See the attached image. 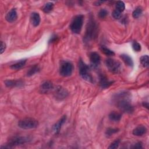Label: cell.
Wrapping results in <instances>:
<instances>
[{"mask_svg": "<svg viewBox=\"0 0 149 149\" xmlns=\"http://www.w3.org/2000/svg\"><path fill=\"white\" fill-rule=\"evenodd\" d=\"M129 95L127 93H120L116 95L115 98L117 107L122 112L131 113L134 111L133 107L130 102Z\"/></svg>", "mask_w": 149, "mask_h": 149, "instance_id": "obj_1", "label": "cell"}, {"mask_svg": "<svg viewBox=\"0 0 149 149\" xmlns=\"http://www.w3.org/2000/svg\"><path fill=\"white\" fill-rule=\"evenodd\" d=\"M98 34V27L97 25L92 18L90 19L86 26V30L84 36V41L86 42H88L94 40Z\"/></svg>", "mask_w": 149, "mask_h": 149, "instance_id": "obj_2", "label": "cell"}, {"mask_svg": "<svg viewBox=\"0 0 149 149\" xmlns=\"http://www.w3.org/2000/svg\"><path fill=\"white\" fill-rule=\"evenodd\" d=\"M84 16L83 15H76L72 20L70 29L75 34H79L81 30V28L83 24Z\"/></svg>", "mask_w": 149, "mask_h": 149, "instance_id": "obj_3", "label": "cell"}, {"mask_svg": "<svg viewBox=\"0 0 149 149\" xmlns=\"http://www.w3.org/2000/svg\"><path fill=\"white\" fill-rule=\"evenodd\" d=\"M79 74L84 80L91 83L93 82V77L90 73L89 67L81 59L79 62Z\"/></svg>", "mask_w": 149, "mask_h": 149, "instance_id": "obj_4", "label": "cell"}, {"mask_svg": "<svg viewBox=\"0 0 149 149\" xmlns=\"http://www.w3.org/2000/svg\"><path fill=\"white\" fill-rule=\"evenodd\" d=\"M18 126L23 129H34L38 126V122L37 120L31 118H26L18 122Z\"/></svg>", "mask_w": 149, "mask_h": 149, "instance_id": "obj_5", "label": "cell"}, {"mask_svg": "<svg viewBox=\"0 0 149 149\" xmlns=\"http://www.w3.org/2000/svg\"><path fill=\"white\" fill-rule=\"evenodd\" d=\"M105 65L109 71L113 73H118L121 70L120 63L112 58H108L105 60Z\"/></svg>", "mask_w": 149, "mask_h": 149, "instance_id": "obj_6", "label": "cell"}, {"mask_svg": "<svg viewBox=\"0 0 149 149\" xmlns=\"http://www.w3.org/2000/svg\"><path fill=\"white\" fill-rule=\"evenodd\" d=\"M73 64L69 61H63L61 63L59 68V73L62 76H70L73 72Z\"/></svg>", "mask_w": 149, "mask_h": 149, "instance_id": "obj_7", "label": "cell"}, {"mask_svg": "<svg viewBox=\"0 0 149 149\" xmlns=\"http://www.w3.org/2000/svg\"><path fill=\"white\" fill-rule=\"evenodd\" d=\"M29 141V139L27 137L23 136H15L11 138L7 144L8 147H11L16 146H18L19 144H24Z\"/></svg>", "mask_w": 149, "mask_h": 149, "instance_id": "obj_8", "label": "cell"}, {"mask_svg": "<svg viewBox=\"0 0 149 149\" xmlns=\"http://www.w3.org/2000/svg\"><path fill=\"white\" fill-rule=\"evenodd\" d=\"M89 56L91 66L94 68L98 67L101 62V58L100 55L96 52H93L90 54Z\"/></svg>", "mask_w": 149, "mask_h": 149, "instance_id": "obj_9", "label": "cell"}, {"mask_svg": "<svg viewBox=\"0 0 149 149\" xmlns=\"http://www.w3.org/2000/svg\"><path fill=\"white\" fill-rule=\"evenodd\" d=\"M6 20L9 23H13L15 22L17 18V13L15 9H12L9 11L6 15Z\"/></svg>", "mask_w": 149, "mask_h": 149, "instance_id": "obj_10", "label": "cell"}, {"mask_svg": "<svg viewBox=\"0 0 149 149\" xmlns=\"http://www.w3.org/2000/svg\"><path fill=\"white\" fill-rule=\"evenodd\" d=\"M66 119V116L65 115H64L53 126L52 129L55 134L59 133V132L61 130V128L62 125L65 123Z\"/></svg>", "mask_w": 149, "mask_h": 149, "instance_id": "obj_11", "label": "cell"}, {"mask_svg": "<svg viewBox=\"0 0 149 149\" xmlns=\"http://www.w3.org/2000/svg\"><path fill=\"white\" fill-rule=\"evenodd\" d=\"M68 94V91L63 88H62L61 87H58L55 90L56 98L59 100H62L66 98Z\"/></svg>", "mask_w": 149, "mask_h": 149, "instance_id": "obj_12", "label": "cell"}, {"mask_svg": "<svg viewBox=\"0 0 149 149\" xmlns=\"http://www.w3.org/2000/svg\"><path fill=\"white\" fill-rule=\"evenodd\" d=\"M147 130V128L144 126L140 125L133 130V134L136 136H141L146 133Z\"/></svg>", "mask_w": 149, "mask_h": 149, "instance_id": "obj_13", "label": "cell"}, {"mask_svg": "<svg viewBox=\"0 0 149 149\" xmlns=\"http://www.w3.org/2000/svg\"><path fill=\"white\" fill-rule=\"evenodd\" d=\"M113 81H109L108 79L104 75H101L100 77V84L101 87L103 88H105L107 87H108L110 85L112 84Z\"/></svg>", "mask_w": 149, "mask_h": 149, "instance_id": "obj_14", "label": "cell"}, {"mask_svg": "<svg viewBox=\"0 0 149 149\" xmlns=\"http://www.w3.org/2000/svg\"><path fill=\"white\" fill-rule=\"evenodd\" d=\"M31 23L32 24L36 27L38 26L40 23V20H41V18H40V16L39 15V13H37V12H33L31 13Z\"/></svg>", "mask_w": 149, "mask_h": 149, "instance_id": "obj_15", "label": "cell"}, {"mask_svg": "<svg viewBox=\"0 0 149 149\" xmlns=\"http://www.w3.org/2000/svg\"><path fill=\"white\" fill-rule=\"evenodd\" d=\"M54 88V85L52 82L49 81H45L41 85L40 89L42 92H47Z\"/></svg>", "mask_w": 149, "mask_h": 149, "instance_id": "obj_16", "label": "cell"}, {"mask_svg": "<svg viewBox=\"0 0 149 149\" xmlns=\"http://www.w3.org/2000/svg\"><path fill=\"white\" fill-rule=\"evenodd\" d=\"M120 57L122 59V61L126 64L127 66L130 67H133V61L132 58L127 54H122L120 55Z\"/></svg>", "mask_w": 149, "mask_h": 149, "instance_id": "obj_17", "label": "cell"}, {"mask_svg": "<svg viewBox=\"0 0 149 149\" xmlns=\"http://www.w3.org/2000/svg\"><path fill=\"white\" fill-rule=\"evenodd\" d=\"M5 85L7 87H19L23 85V82L21 80H8L5 81Z\"/></svg>", "mask_w": 149, "mask_h": 149, "instance_id": "obj_18", "label": "cell"}, {"mask_svg": "<svg viewBox=\"0 0 149 149\" xmlns=\"http://www.w3.org/2000/svg\"><path fill=\"white\" fill-rule=\"evenodd\" d=\"M109 119L113 122H118L120 120L122 115L120 113L115 112V111H112L109 114Z\"/></svg>", "mask_w": 149, "mask_h": 149, "instance_id": "obj_19", "label": "cell"}, {"mask_svg": "<svg viewBox=\"0 0 149 149\" xmlns=\"http://www.w3.org/2000/svg\"><path fill=\"white\" fill-rule=\"evenodd\" d=\"M26 62V59H22L20 60V61L17 62L16 63L10 66V68L13 70H18L21 69L22 68H23Z\"/></svg>", "mask_w": 149, "mask_h": 149, "instance_id": "obj_20", "label": "cell"}, {"mask_svg": "<svg viewBox=\"0 0 149 149\" xmlns=\"http://www.w3.org/2000/svg\"><path fill=\"white\" fill-rule=\"evenodd\" d=\"M140 61L141 64L143 65L144 68H148L149 65V58L148 55H143L142 56L140 59Z\"/></svg>", "mask_w": 149, "mask_h": 149, "instance_id": "obj_21", "label": "cell"}, {"mask_svg": "<svg viewBox=\"0 0 149 149\" xmlns=\"http://www.w3.org/2000/svg\"><path fill=\"white\" fill-rule=\"evenodd\" d=\"M54 6V5L52 2H48L46 4H45V5L43 6L42 10L44 11V12L46 13H49L53 9Z\"/></svg>", "mask_w": 149, "mask_h": 149, "instance_id": "obj_22", "label": "cell"}, {"mask_svg": "<svg viewBox=\"0 0 149 149\" xmlns=\"http://www.w3.org/2000/svg\"><path fill=\"white\" fill-rule=\"evenodd\" d=\"M142 12H143L142 8L140 6H138L133 10L132 13V16L134 19H137L141 15Z\"/></svg>", "mask_w": 149, "mask_h": 149, "instance_id": "obj_23", "label": "cell"}, {"mask_svg": "<svg viewBox=\"0 0 149 149\" xmlns=\"http://www.w3.org/2000/svg\"><path fill=\"white\" fill-rule=\"evenodd\" d=\"M100 49L102 51V53H104L105 55L108 56H113L115 55V53L112 50L109 49V48L105 47V46H101L100 47Z\"/></svg>", "mask_w": 149, "mask_h": 149, "instance_id": "obj_24", "label": "cell"}, {"mask_svg": "<svg viewBox=\"0 0 149 149\" xmlns=\"http://www.w3.org/2000/svg\"><path fill=\"white\" fill-rule=\"evenodd\" d=\"M125 9V3L123 1H118L116 2L115 10H116L118 12L122 13V12L124 11Z\"/></svg>", "mask_w": 149, "mask_h": 149, "instance_id": "obj_25", "label": "cell"}, {"mask_svg": "<svg viewBox=\"0 0 149 149\" xmlns=\"http://www.w3.org/2000/svg\"><path fill=\"white\" fill-rule=\"evenodd\" d=\"M40 70L39 66L38 65H34L33 66H32L27 72V76H31L33 74H34L35 73H36L37 72H38Z\"/></svg>", "mask_w": 149, "mask_h": 149, "instance_id": "obj_26", "label": "cell"}, {"mask_svg": "<svg viewBox=\"0 0 149 149\" xmlns=\"http://www.w3.org/2000/svg\"><path fill=\"white\" fill-rule=\"evenodd\" d=\"M119 130L118 129H114V128H108L107 129L105 134L107 136H111L113 134L118 132Z\"/></svg>", "mask_w": 149, "mask_h": 149, "instance_id": "obj_27", "label": "cell"}, {"mask_svg": "<svg viewBox=\"0 0 149 149\" xmlns=\"http://www.w3.org/2000/svg\"><path fill=\"white\" fill-rule=\"evenodd\" d=\"M108 11L105 9H101L98 12V17L100 19H104L108 15Z\"/></svg>", "mask_w": 149, "mask_h": 149, "instance_id": "obj_28", "label": "cell"}, {"mask_svg": "<svg viewBox=\"0 0 149 149\" xmlns=\"http://www.w3.org/2000/svg\"><path fill=\"white\" fill-rule=\"evenodd\" d=\"M132 47H133V49L134 51H136V52H139L141 50V45L140 44L136 42V41H134L132 44Z\"/></svg>", "mask_w": 149, "mask_h": 149, "instance_id": "obj_29", "label": "cell"}, {"mask_svg": "<svg viewBox=\"0 0 149 149\" xmlns=\"http://www.w3.org/2000/svg\"><path fill=\"white\" fill-rule=\"evenodd\" d=\"M119 143H120V140H116L114 141H113L111 145L109 146V148H117L119 145Z\"/></svg>", "mask_w": 149, "mask_h": 149, "instance_id": "obj_30", "label": "cell"}, {"mask_svg": "<svg viewBox=\"0 0 149 149\" xmlns=\"http://www.w3.org/2000/svg\"><path fill=\"white\" fill-rule=\"evenodd\" d=\"M112 15L113 16V17L115 19H119L122 16V13L118 12L116 10H114L112 13Z\"/></svg>", "mask_w": 149, "mask_h": 149, "instance_id": "obj_31", "label": "cell"}, {"mask_svg": "<svg viewBox=\"0 0 149 149\" xmlns=\"http://www.w3.org/2000/svg\"><path fill=\"white\" fill-rule=\"evenodd\" d=\"M6 49V44L5 42H3V41L1 42V54H3V52L5 51Z\"/></svg>", "mask_w": 149, "mask_h": 149, "instance_id": "obj_32", "label": "cell"}, {"mask_svg": "<svg viewBox=\"0 0 149 149\" xmlns=\"http://www.w3.org/2000/svg\"><path fill=\"white\" fill-rule=\"evenodd\" d=\"M57 38H58V37H57V36H56V35H53V36L51 37L50 40H49V43L53 42L55 41L56 40V39H57Z\"/></svg>", "mask_w": 149, "mask_h": 149, "instance_id": "obj_33", "label": "cell"}, {"mask_svg": "<svg viewBox=\"0 0 149 149\" xmlns=\"http://www.w3.org/2000/svg\"><path fill=\"white\" fill-rule=\"evenodd\" d=\"M133 148H143L142 147V144L141 143H137L133 147Z\"/></svg>", "mask_w": 149, "mask_h": 149, "instance_id": "obj_34", "label": "cell"}, {"mask_svg": "<svg viewBox=\"0 0 149 149\" xmlns=\"http://www.w3.org/2000/svg\"><path fill=\"white\" fill-rule=\"evenodd\" d=\"M104 2L103 1H96L95 3H94V5H95V6H99V5H100L102 3H103Z\"/></svg>", "mask_w": 149, "mask_h": 149, "instance_id": "obj_35", "label": "cell"}, {"mask_svg": "<svg viewBox=\"0 0 149 149\" xmlns=\"http://www.w3.org/2000/svg\"><path fill=\"white\" fill-rule=\"evenodd\" d=\"M143 105L144 107L147 108V109L148 108V102H143Z\"/></svg>", "mask_w": 149, "mask_h": 149, "instance_id": "obj_36", "label": "cell"}]
</instances>
